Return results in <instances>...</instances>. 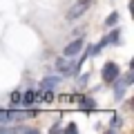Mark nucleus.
Segmentation results:
<instances>
[{"label": "nucleus", "instance_id": "obj_1", "mask_svg": "<svg viewBox=\"0 0 134 134\" xmlns=\"http://www.w3.org/2000/svg\"><path fill=\"white\" fill-rule=\"evenodd\" d=\"M119 74H121V69H119V65H116V63H105V65H103L100 76H103V81H105V83H114L116 78H119Z\"/></svg>", "mask_w": 134, "mask_h": 134}, {"label": "nucleus", "instance_id": "obj_2", "mask_svg": "<svg viewBox=\"0 0 134 134\" xmlns=\"http://www.w3.org/2000/svg\"><path fill=\"white\" fill-rule=\"evenodd\" d=\"M87 7H90V0H78L76 5H74L72 9L67 11V18H69V20H76L78 16H83V14H85V9H87Z\"/></svg>", "mask_w": 134, "mask_h": 134}, {"label": "nucleus", "instance_id": "obj_3", "mask_svg": "<svg viewBox=\"0 0 134 134\" xmlns=\"http://www.w3.org/2000/svg\"><path fill=\"white\" fill-rule=\"evenodd\" d=\"M85 47V43H83V38H76V40H72V43L67 45L65 49H63V56H76L81 49Z\"/></svg>", "mask_w": 134, "mask_h": 134}, {"label": "nucleus", "instance_id": "obj_4", "mask_svg": "<svg viewBox=\"0 0 134 134\" xmlns=\"http://www.w3.org/2000/svg\"><path fill=\"white\" fill-rule=\"evenodd\" d=\"M58 83H60V78H58V76H45L43 81H40V87H43V90H54Z\"/></svg>", "mask_w": 134, "mask_h": 134}, {"label": "nucleus", "instance_id": "obj_5", "mask_svg": "<svg viewBox=\"0 0 134 134\" xmlns=\"http://www.w3.org/2000/svg\"><path fill=\"white\" fill-rule=\"evenodd\" d=\"M20 103H23V105H34V103H36V92L27 90L25 94H20Z\"/></svg>", "mask_w": 134, "mask_h": 134}, {"label": "nucleus", "instance_id": "obj_6", "mask_svg": "<svg viewBox=\"0 0 134 134\" xmlns=\"http://www.w3.org/2000/svg\"><path fill=\"white\" fill-rule=\"evenodd\" d=\"M56 69L63 72V74H69V63H65L63 58H58V60H56Z\"/></svg>", "mask_w": 134, "mask_h": 134}, {"label": "nucleus", "instance_id": "obj_7", "mask_svg": "<svg viewBox=\"0 0 134 134\" xmlns=\"http://www.w3.org/2000/svg\"><path fill=\"white\" fill-rule=\"evenodd\" d=\"M119 18H121V16H119V11H114V14H110V16L105 18V25H107V27H114V25L119 23Z\"/></svg>", "mask_w": 134, "mask_h": 134}, {"label": "nucleus", "instance_id": "obj_8", "mask_svg": "<svg viewBox=\"0 0 134 134\" xmlns=\"http://www.w3.org/2000/svg\"><path fill=\"white\" fill-rule=\"evenodd\" d=\"M107 43H121V29H114V31L110 34V36H107Z\"/></svg>", "mask_w": 134, "mask_h": 134}, {"label": "nucleus", "instance_id": "obj_9", "mask_svg": "<svg viewBox=\"0 0 134 134\" xmlns=\"http://www.w3.org/2000/svg\"><path fill=\"white\" fill-rule=\"evenodd\" d=\"M121 125H123V121H121V116H112V121H110V127L112 130H116V127H121Z\"/></svg>", "mask_w": 134, "mask_h": 134}, {"label": "nucleus", "instance_id": "obj_10", "mask_svg": "<svg viewBox=\"0 0 134 134\" xmlns=\"http://www.w3.org/2000/svg\"><path fill=\"white\" fill-rule=\"evenodd\" d=\"M81 105L83 107H85V110H94V100H92V98H81Z\"/></svg>", "mask_w": 134, "mask_h": 134}, {"label": "nucleus", "instance_id": "obj_11", "mask_svg": "<svg viewBox=\"0 0 134 134\" xmlns=\"http://www.w3.org/2000/svg\"><path fill=\"white\" fill-rule=\"evenodd\" d=\"M11 103H14V105L20 103V92H11Z\"/></svg>", "mask_w": 134, "mask_h": 134}, {"label": "nucleus", "instance_id": "obj_12", "mask_svg": "<svg viewBox=\"0 0 134 134\" xmlns=\"http://www.w3.org/2000/svg\"><path fill=\"white\" fill-rule=\"evenodd\" d=\"M65 130H67V132H76V130H78V127H76V125H74V123H69V125H67V127H65Z\"/></svg>", "mask_w": 134, "mask_h": 134}]
</instances>
